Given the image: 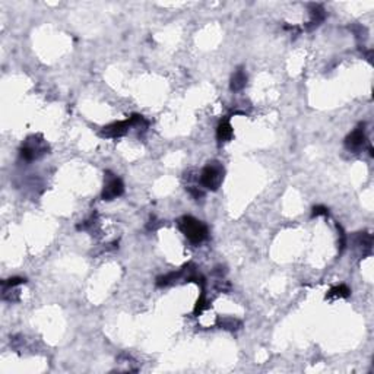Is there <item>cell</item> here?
I'll return each mask as SVG.
<instances>
[{"instance_id": "obj_4", "label": "cell", "mask_w": 374, "mask_h": 374, "mask_svg": "<svg viewBox=\"0 0 374 374\" xmlns=\"http://www.w3.org/2000/svg\"><path fill=\"white\" fill-rule=\"evenodd\" d=\"M123 192H125L123 181L119 177H116L114 174H111L110 171H105V183H104L101 198L104 200H114L116 198L122 196Z\"/></svg>"}, {"instance_id": "obj_5", "label": "cell", "mask_w": 374, "mask_h": 374, "mask_svg": "<svg viewBox=\"0 0 374 374\" xmlns=\"http://www.w3.org/2000/svg\"><path fill=\"white\" fill-rule=\"evenodd\" d=\"M130 127H133V123H132V119H127V120L116 122V123H111V125L102 127L100 135L102 138H113V139H116V138H122L123 135H126Z\"/></svg>"}, {"instance_id": "obj_8", "label": "cell", "mask_w": 374, "mask_h": 374, "mask_svg": "<svg viewBox=\"0 0 374 374\" xmlns=\"http://www.w3.org/2000/svg\"><path fill=\"white\" fill-rule=\"evenodd\" d=\"M246 85H247V75H246V72H244L243 68H238V69L234 72L232 77H231L229 88H231V91L237 92V91H241Z\"/></svg>"}, {"instance_id": "obj_1", "label": "cell", "mask_w": 374, "mask_h": 374, "mask_svg": "<svg viewBox=\"0 0 374 374\" xmlns=\"http://www.w3.org/2000/svg\"><path fill=\"white\" fill-rule=\"evenodd\" d=\"M178 228L184 234V237L193 243V244H200L203 240L208 237V226L202 221L193 218V217H183L178 221Z\"/></svg>"}, {"instance_id": "obj_9", "label": "cell", "mask_w": 374, "mask_h": 374, "mask_svg": "<svg viewBox=\"0 0 374 374\" xmlns=\"http://www.w3.org/2000/svg\"><path fill=\"white\" fill-rule=\"evenodd\" d=\"M355 244L363 249V253L370 254L372 253V246H373V238L369 232H357L354 238Z\"/></svg>"}, {"instance_id": "obj_12", "label": "cell", "mask_w": 374, "mask_h": 374, "mask_svg": "<svg viewBox=\"0 0 374 374\" xmlns=\"http://www.w3.org/2000/svg\"><path fill=\"white\" fill-rule=\"evenodd\" d=\"M218 326L221 329H226V330H237L241 327V322L234 317H225V319L218 320Z\"/></svg>"}, {"instance_id": "obj_13", "label": "cell", "mask_w": 374, "mask_h": 374, "mask_svg": "<svg viewBox=\"0 0 374 374\" xmlns=\"http://www.w3.org/2000/svg\"><path fill=\"white\" fill-rule=\"evenodd\" d=\"M349 294H351V290H349L347 285H339V287H335V288H332V290L327 293L326 299H335V297H339V299H347V297H349Z\"/></svg>"}, {"instance_id": "obj_3", "label": "cell", "mask_w": 374, "mask_h": 374, "mask_svg": "<svg viewBox=\"0 0 374 374\" xmlns=\"http://www.w3.org/2000/svg\"><path fill=\"white\" fill-rule=\"evenodd\" d=\"M49 150V145L44 142L43 138L40 136H31L25 141V144L21 148V156L25 161H34L40 156H43Z\"/></svg>"}, {"instance_id": "obj_7", "label": "cell", "mask_w": 374, "mask_h": 374, "mask_svg": "<svg viewBox=\"0 0 374 374\" xmlns=\"http://www.w3.org/2000/svg\"><path fill=\"white\" fill-rule=\"evenodd\" d=\"M308 10H310V25H308V29L320 25V22L324 19V9L320 6V4H316V3H311L308 4Z\"/></svg>"}, {"instance_id": "obj_11", "label": "cell", "mask_w": 374, "mask_h": 374, "mask_svg": "<svg viewBox=\"0 0 374 374\" xmlns=\"http://www.w3.org/2000/svg\"><path fill=\"white\" fill-rule=\"evenodd\" d=\"M181 275H183V271H180V272H173V274H168V275H165V276H159V278L156 279V285H158V287H168L170 284L178 281V279L181 278Z\"/></svg>"}, {"instance_id": "obj_16", "label": "cell", "mask_w": 374, "mask_h": 374, "mask_svg": "<svg viewBox=\"0 0 374 374\" xmlns=\"http://www.w3.org/2000/svg\"><path fill=\"white\" fill-rule=\"evenodd\" d=\"M329 214V211H327V208H324V206H314L313 208V217H319V215H327Z\"/></svg>"}, {"instance_id": "obj_14", "label": "cell", "mask_w": 374, "mask_h": 374, "mask_svg": "<svg viewBox=\"0 0 374 374\" xmlns=\"http://www.w3.org/2000/svg\"><path fill=\"white\" fill-rule=\"evenodd\" d=\"M26 279L25 278H19V276H15V278H9L6 281H3V288H13L16 285H21V284H25Z\"/></svg>"}, {"instance_id": "obj_6", "label": "cell", "mask_w": 374, "mask_h": 374, "mask_svg": "<svg viewBox=\"0 0 374 374\" xmlns=\"http://www.w3.org/2000/svg\"><path fill=\"white\" fill-rule=\"evenodd\" d=\"M367 142V136H366V129L364 125H360L352 133H349L345 139V147L348 150L352 152H358L361 148H364Z\"/></svg>"}, {"instance_id": "obj_10", "label": "cell", "mask_w": 374, "mask_h": 374, "mask_svg": "<svg viewBox=\"0 0 374 374\" xmlns=\"http://www.w3.org/2000/svg\"><path fill=\"white\" fill-rule=\"evenodd\" d=\"M234 135V130H232V126L229 125L228 120H224L218 125L217 127V139L220 142H228Z\"/></svg>"}, {"instance_id": "obj_2", "label": "cell", "mask_w": 374, "mask_h": 374, "mask_svg": "<svg viewBox=\"0 0 374 374\" xmlns=\"http://www.w3.org/2000/svg\"><path fill=\"white\" fill-rule=\"evenodd\" d=\"M224 175H225V170L223 167V164L220 161H211L200 173V177H199V181L200 184L208 189V190H218L220 186L223 184L224 181Z\"/></svg>"}, {"instance_id": "obj_15", "label": "cell", "mask_w": 374, "mask_h": 374, "mask_svg": "<svg viewBox=\"0 0 374 374\" xmlns=\"http://www.w3.org/2000/svg\"><path fill=\"white\" fill-rule=\"evenodd\" d=\"M208 307V302H206V299H205V294H202V297L198 299V302H196V307H195V314H198V313H202L205 308Z\"/></svg>"}]
</instances>
